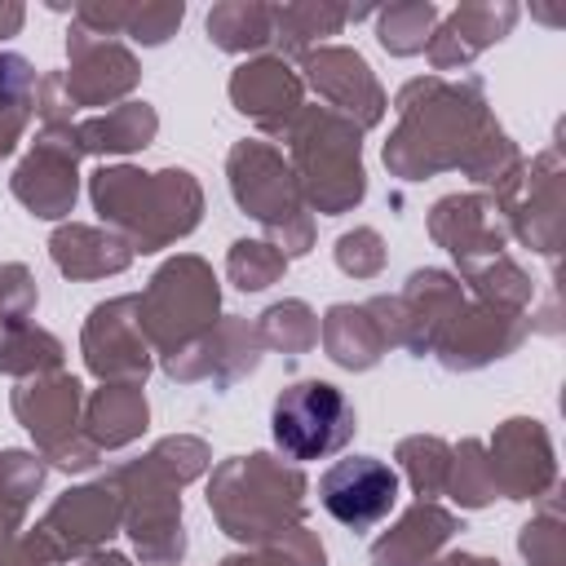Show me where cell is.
<instances>
[{"label":"cell","mask_w":566,"mask_h":566,"mask_svg":"<svg viewBox=\"0 0 566 566\" xmlns=\"http://www.w3.org/2000/svg\"><path fill=\"white\" fill-rule=\"evenodd\" d=\"M349 429H354V411L340 398V389H332L327 380H301L283 389L270 416V433L279 451H287L292 460L332 455L349 438Z\"/></svg>","instance_id":"1"},{"label":"cell","mask_w":566,"mask_h":566,"mask_svg":"<svg viewBox=\"0 0 566 566\" xmlns=\"http://www.w3.org/2000/svg\"><path fill=\"white\" fill-rule=\"evenodd\" d=\"M318 495H323V509L340 522V526H371L380 522L394 500H398V478L385 460L376 455H349V460H336L323 482H318Z\"/></svg>","instance_id":"2"}]
</instances>
